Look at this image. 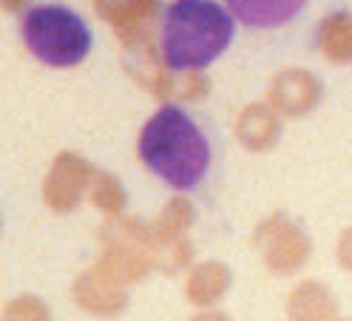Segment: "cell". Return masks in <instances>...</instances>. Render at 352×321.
<instances>
[{
	"mask_svg": "<svg viewBox=\"0 0 352 321\" xmlns=\"http://www.w3.org/2000/svg\"><path fill=\"white\" fill-rule=\"evenodd\" d=\"M239 23L250 29H278L301 14L307 0H225Z\"/></svg>",
	"mask_w": 352,
	"mask_h": 321,
	"instance_id": "277c9868",
	"label": "cell"
},
{
	"mask_svg": "<svg viewBox=\"0 0 352 321\" xmlns=\"http://www.w3.org/2000/svg\"><path fill=\"white\" fill-rule=\"evenodd\" d=\"M140 157L173 190H193L208 177L210 145L188 111L162 105L140 134Z\"/></svg>",
	"mask_w": 352,
	"mask_h": 321,
	"instance_id": "6da1fadb",
	"label": "cell"
},
{
	"mask_svg": "<svg viewBox=\"0 0 352 321\" xmlns=\"http://www.w3.org/2000/svg\"><path fill=\"white\" fill-rule=\"evenodd\" d=\"M236 34V17L216 0H173L162 20V60L173 71H196L219 60Z\"/></svg>",
	"mask_w": 352,
	"mask_h": 321,
	"instance_id": "7a4b0ae2",
	"label": "cell"
},
{
	"mask_svg": "<svg viewBox=\"0 0 352 321\" xmlns=\"http://www.w3.org/2000/svg\"><path fill=\"white\" fill-rule=\"evenodd\" d=\"M23 40L29 52L52 69H69L85 60L91 49V32L85 20L57 3L34 6L23 14Z\"/></svg>",
	"mask_w": 352,
	"mask_h": 321,
	"instance_id": "3957f363",
	"label": "cell"
}]
</instances>
